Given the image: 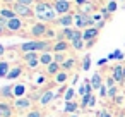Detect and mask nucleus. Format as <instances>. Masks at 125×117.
Segmentation results:
<instances>
[{"label":"nucleus","instance_id":"nucleus-40","mask_svg":"<svg viewBox=\"0 0 125 117\" xmlns=\"http://www.w3.org/2000/svg\"><path fill=\"white\" fill-rule=\"evenodd\" d=\"M96 117H113V112H110V110H99L96 114Z\"/></svg>","mask_w":125,"mask_h":117},{"label":"nucleus","instance_id":"nucleus-55","mask_svg":"<svg viewBox=\"0 0 125 117\" xmlns=\"http://www.w3.org/2000/svg\"><path fill=\"white\" fill-rule=\"evenodd\" d=\"M69 117H79V114H72V115H69Z\"/></svg>","mask_w":125,"mask_h":117},{"label":"nucleus","instance_id":"nucleus-31","mask_svg":"<svg viewBox=\"0 0 125 117\" xmlns=\"http://www.w3.org/2000/svg\"><path fill=\"white\" fill-rule=\"evenodd\" d=\"M22 59H24V62L28 64V62L34 60V59H40V55H38V52H29V53H24V55H22Z\"/></svg>","mask_w":125,"mask_h":117},{"label":"nucleus","instance_id":"nucleus-43","mask_svg":"<svg viewBox=\"0 0 125 117\" xmlns=\"http://www.w3.org/2000/svg\"><path fill=\"white\" fill-rule=\"evenodd\" d=\"M45 81H46V78H45L43 74H40V76L36 78V81H34V84H36V86H41V84H45Z\"/></svg>","mask_w":125,"mask_h":117},{"label":"nucleus","instance_id":"nucleus-50","mask_svg":"<svg viewBox=\"0 0 125 117\" xmlns=\"http://www.w3.org/2000/svg\"><path fill=\"white\" fill-rule=\"evenodd\" d=\"M106 62H108V57H103V59H99V60H98V65H104Z\"/></svg>","mask_w":125,"mask_h":117},{"label":"nucleus","instance_id":"nucleus-53","mask_svg":"<svg viewBox=\"0 0 125 117\" xmlns=\"http://www.w3.org/2000/svg\"><path fill=\"white\" fill-rule=\"evenodd\" d=\"M77 81H79V74H75V76L72 78V84H77Z\"/></svg>","mask_w":125,"mask_h":117},{"label":"nucleus","instance_id":"nucleus-17","mask_svg":"<svg viewBox=\"0 0 125 117\" xmlns=\"http://www.w3.org/2000/svg\"><path fill=\"white\" fill-rule=\"evenodd\" d=\"M52 62H55V59H53V52H45V53H40V64L41 65H50Z\"/></svg>","mask_w":125,"mask_h":117},{"label":"nucleus","instance_id":"nucleus-6","mask_svg":"<svg viewBox=\"0 0 125 117\" xmlns=\"http://www.w3.org/2000/svg\"><path fill=\"white\" fill-rule=\"evenodd\" d=\"M22 53H29V52H40L41 48V41L40 40H31V41H24L19 45Z\"/></svg>","mask_w":125,"mask_h":117},{"label":"nucleus","instance_id":"nucleus-57","mask_svg":"<svg viewBox=\"0 0 125 117\" xmlns=\"http://www.w3.org/2000/svg\"><path fill=\"white\" fill-rule=\"evenodd\" d=\"M0 117H2V112H0Z\"/></svg>","mask_w":125,"mask_h":117},{"label":"nucleus","instance_id":"nucleus-39","mask_svg":"<svg viewBox=\"0 0 125 117\" xmlns=\"http://www.w3.org/2000/svg\"><path fill=\"white\" fill-rule=\"evenodd\" d=\"M104 84H106L108 88H113V86H118V84H116V81H115V79H113L111 76H108V78H106V81H104Z\"/></svg>","mask_w":125,"mask_h":117},{"label":"nucleus","instance_id":"nucleus-19","mask_svg":"<svg viewBox=\"0 0 125 117\" xmlns=\"http://www.w3.org/2000/svg\"><path fill=\"white\" fill-rule=\"evenodd\" d=\"M12 107L9 102H0V112H2V117H12Z\"/></svg>","mask_w":125,"mask_h":117},{"label":"nucleus","instance_id":"nucleus-14","mask_svg":"<svg viewBox=\"0 0 125 117\" xmlns=\"http://www.w3.org/2000/svg\"><path fill=\"white\" fill-rule=\"evenodd\" d=\"M98 35H99V29H96V28H87V29H84V31H82V38H84V41L96 40V38H98Z\"/></svg>","mask_w":125,"mask_h":117},{"label":"nucleus","instance_id":"nucleus-27","mask_svg":"<svg viewBox=\"0 0 125 117\" xmlns=\"http://www.w3.org/2000/svg\"><path fill=\"white\" fill-rule=\"evenodd\" d=\"M77 64V60L74 59V57H69L63 64H62V71H65V72H69V71H72L74 69V65Z\"/></svg>","mask_w":125,"mask_h":117},{"label":"nucleus","instance_id":"nucleus-49","mask_svg":"<svg viewBox=\"0 0 125 117\" xmlns=\"http://www.w3.org/2000/svg\"><path fill=\"white\" fill-rule=\"evenodd\" d=\"M0 2H2V4H5V5H12V4H16V0H0Z\"/></svg>","mask_w":125,"mask_h":117},{"label":"nucleus","instance_id":"nucleus-35","mask_svg":"<svg viewBox=\"0 0 125 117\" xmlns=\"http://www.w3.org/2000/svg\"><path fill=\"white\" fill-rule=\"evenodd\" d=\"M36 0H16V4H21V5H26V7H34Z\"/></svg>","mask_w":125,"mask_h":117},{"label":"nucleus","instance_id":"nucleus-28","mask_svg":"<svg viewBox=\"0 0 125 117\" xmlns=\"http://www.w3.org/2000/svg\"><path fill=\"white\" fill-rule=\"evenodd\" d=\"M53 79H55V84H58V86H60V84L67 83V79H69V72H65V71H60V72H58V74H57Z\"/></svg>","mask_w":125,"mask_h":117},{"label":"nucleus","instance_id":"nucleus-21","mask_svg":"<svg viewBox=\"0 0 125 117\" xmlns=\"http://www.w3.org/2000/svg\"><path fill=\"white\" fill-rule=\"evenodd\" d=\"M77 110H79V103H77V102H67L65 107H63V112H67L69 115L77 114Z\"/></svg>","mask_w":125,"mask_h":117},{"label":"nucleus","instance_id":"nucleus-2","mask_svg":"<svg viewBox=\"0 0 125 117\" xmlns=\"http://www.w3.org/2000/svg\"><path fill=\"white\" fill-rule=\"evenodd\" d=\"M74 19H75V23H74L75 29H81V31H84V29L91 28V21H89V16H87V14H82V12L79 11V12H75Z\"/></svg>","mask_w":125,"mask_h":117},{"label":"nucleus","instance_id":"nucleus-32","mask_svg":"<svg viewBox=\"0 0 125 117\" xmlns=\"http://www.w3.org/2000/svg\"><path fill=\"white\" fill-rule=\"evenodd\" d=\"M53 59H55V62H57V64H60V65H62L69 57H67V53H53Z\"/></svg>","mask_w":125,"mask_h":117},{"label":"nucleus","instance_id":"nucleus-1","mask_svg":"<svg viewBox=\"0 0 125 117\" xmlns=\"http://www.w3.org/2000/svg\"><path fill=\"white\" fill-rule=\"evenodd\" d=\"M52 9H53V4L46 2V0H40V2H36V5L33 7V11H34V17L38 19V23H43L45 16H46Z\"/></svg>","mask_w":125,"mask_h":117},{"label":"nucleus","instance_id":"nucleus-3","mask_svg":"<svg viewBox=\"0 0 125 117\" xmlns=\"http://www.w3.org/2000/svg\"><path fill=\"white\" fill-rule=\"evenodd\" d=\"M10 9L17 14V17H22V19H29L34 16V11L31 7H26V5H21V4H12Z\"/></svg>","mask_w":125,"mask_h":117},{"label":"nucleus","instance_id":"nucleus-38","mask_svg":"<svg viewBox=\"0 0 125 117\" xmlns=\"http://www.w3.org/2000/svg\"><path fill=\"white\" fill-rule=\"evenodd\" d=\"M26 117H43V114L38 110V108H33V110H29L28 112V115Z\"/></svg>","mask_w":125,"mask_h":117},{"label":"nucleus","instance_id":"nucleus-5","mask_svg":"<svg viewBox=\"0 0 125 117\" xmlns=\"http://www.w3.org/2000/svg\"><path fill=\"white\" fill-rule=\"evenodd\" d=\"M53 7H55V11L58 12V16H65V14H70V11H72V2H70V0H55V2H53Z\"/></svg>","mask_w":125,"mask_h":117},{"label":"nucleus","instance_id":"nucleus-37","mask_svg":"<svg viewBox=\"0 0 125 117\" xmlns=\"http://www.w3.org/2000/svg\"><path fill=\"white\" fill-rule=\"evenodd\" d=\"M38 65H41V64H40V59H34V60H31V62H28V64H26V67H28V69H36Z\"/></svg>","mask_w":125,"mask_h":117},{"label":"nucleus","instance_id":"nucleus-9","mask_svg":"<svg viewBox=\"0 0 125 117\" xmlns=\"http://www.w3.org/2000/svg\"><path fill=\"white\" fill-rule=\"evenodd\" d=\"M57 96H58V91H55V90H46V91L41 95V98H40L38 103H40L41 107H46V105H50Z\"/></svg>","mask_w":125,"mask_h":117},{"label":"nucleus","instance_id":"nucleus-48","mask_svg":"<svg viewBox=\"0 0 125 117\" xmlns=\"http://www.w3.org/2000/svg\"><path fill=\"white\" fill-rule=\"evenodd\" d=\"M104 24H106V21L103 19V21H99V23H96V24H94V28H96V29H101V28H103Z\"/></svg>","mask_w":125,"mask_h":117},{"label":"nucleus","instance_id":"nucleus-18","mask_svg":"<svg viewBox=\"0 0 125 117\" xmlns=\"http://www.w3.org/2000/svg\"><path fill=\"white\" fill-rule=\"evenodd\" d=\"M0 96L2 98H14V84H5L0 88Z\"/></svg>","mask_w":125,"mask_h":117},{"label":"nucleus","instance_id":"nucleus-11","mask_svg":"<svg viewBox=\"0 0 125 117\" xmlns=\"http://www.w3.org/2000/svg\"><path fill=\"white\" fill-rule=\"evenodd\" d=\"M22 26H24L22 19H21V17H14V19H10V21H9L7 29H9L10 33H17V31H21V29H22Z\"/></svg>","mask_w":125,"mask_h":117},{"label":"nucleus","instance_id":"nucleus-44","mask_svg":"<svg viewBox=\"0 0 125 117\" xmlns=\"http://www.w3.org/2000/svg\"><path fill=\"white\" fill-rule=\"evenodd\" d=\"M99 14L103 16V19H108V17H110V12H108L106 7H101V9H99Z\"/></svg>","mask_w":125,"mask_h":117},{"label":"nucleus","instance_id":"nucleus-52","mask_svg":"<svg viewBox=\"0 0 125 117\" xmlns=\"http://www.w3.org/2000/svg\"><path fill=\"white\" fill-rule=\"evenodd\" d=\"M4 53H5V47L0 43V57H4Z\"/></svg>","mask_w":125,"mask_h":117},{"label":"nucleus","instance_id":"nucleus-23","mask_svg":"<svg viewBox=\"0 0 125 117\" xmlns=\"http://www.w3.org/2000/svg\"><path fill=\"white\" fill-rule=\"evenodd\" d=\"M0 16H2V17H5V19H14V17H17V14L10 9V7H2V9H0Z\"/></svg>","mask_w":125,"mask_h":117},{"label":"nucleus","instance_id":"nucleus-47","mask_svg":"<svg viewBox=\"0 0 125 117\" xmlns=\"http://www.w3.org/2000/svg\"><path fill=\"white\" fill-rule=\"evenodd\" d=\"M75 4H77V7L81 9V7H84L86 4H89V2H87V0H75Z\"/></svg>","mask_w":125,"mask_h":117},{"label":"nucleus","instance_id":"nucleus-54","mask_svg":"<svg viewBox=\"0 0 125 117\" xmlns=\"http://www.w3.org/2000/svg\"><path fill=\"white\" fill-rule=\"evenodd\" d=\"M116 117H125V112H122V114H118Z\"/></svg>","mask_w":125,"mask_h":117},{"label":"nucleus","instance_id":"nucleus-45","mask_svg":"<svg viewBox=\"0 0 125 117\" xmlns=\"http://www.w3.org/2000/svg\"><path fill=\"white\" fill-rule=\"evenodd\" d=\"M122 103H123V95H118V96L115 98V105H116V107H120Z\"/></svg>","mask_w":125,"mask_h":117},{"label":"nucleus","instance_id":"nucleus-15","mask_svg":"<svg viewBox=\"0 0 125 117\" xmlns=\"http://www.w3.org/2000/svg\"><path fill=\"white\" fill-rule=\"evenodd\" d=\"M89 93H93V86H91L89 81H84L82 84H79V88H77V95H79L81 98L86 96V95H89Z\"/></svg>","mask_w":125,"mask_h":117},{"label":"nucleus","instance_id":"nucleus-36","mask_svg":"<svg viewBox=\"0 0 125 117\" xmlns=\"http://www.w3.org/2000/svg\"><path fill=\"white\" fill-rule=\"evenodd\" d=\"M106 9H108V12H110V14H113V12H116L118 4H116V2H108V4H106Z\"/></svg>","mask_w":125,"mask_h":117},{"label":"nucleus","instance_id":"nucleus-34","mask_svg":"<svg viewBox=\"0 0 125 117\" xmlns=\"http://www.w3.org/2000/svg\"><path fill=\"white\" fill-rule=\"evenodd\" d=\"M91 98H93V93H89V95H86V96H82V98H81V108H86V107L89 105V102H91Z\"/></svg>","mask_w":125,"mask_h":117},{"label":"nucleus","instance_id":"nucleus-7","mask_svg":"<svg viewBox=\"0 0 125 117\" xmlns=\"http://www.w3.org/2000/svg\"><path fill=\"white\" fill-rule=\"evenodd\" d=\"M111 78L116 81V84H123V83H125V65L116 64V65L111 69Z\"/></svg>","mask_w":125,"mask_h":117},{"label":"nucleus","instance_id":"nucleus-4","mask_svg":"<svg viewBox=\"0 0 125 117\" xmlns=\"http://www.w3.org/2000/svg\"><path fill=\"white\" fill-rule=\"evenodd\" d=\"M46 31H48V26H46V23H34L33 26H31V29H29V35L34 38V40H40V38H43L45 35H46Z\"/></svg>","mask_w":125,"mask_h":117},{"label":"nucleus","instance_id":"nucleus-12","mask_svg":"<svg viewBox=\"0 0 125 117\" xmlns=\"http://www.w3.org/2000/svg\"><path fill=\"white\" fill-rule=\"evenodd\" d=\"M69 48H70V43L67 40H60L53 43V53H67Z\"/></svg>","mask_w":125,"mask_h":117},{"label":"nucleus","instance_id":"nucleus-51","mask_svg":"<svg viewBox=\"0 0 125 117\" xmlns=\"http://www.w3.org/2000/svg\"><path fill=\"white\" fill-rule=\"evenodd\" d=\"M94 43H96V40H89V41H86V48H91Z\"/></svg>","mask_w":125,"mask_h":117},{"label":"nucleus","instance_id":"nucleus-13","mask_svg":"<svg viewBox=\"0 0 125 117\" xmlns=\"http://www.w3.org/2000/svg\"><path fill=\"white\" fill-rule=\"evenodd\" d=\"M89 83H91V86H93V90H98L99 91V88L104 84V81H103V78H101V72L99 71H96L93 76H91V79H89Z\"/></svg>","mask_w":125,"mask_h":117},{"label":"nucleus","instance_id":"nucleus-29","mask_svg":"<svg viewBox=\"0 0 125 117\" xmlns=\"http://www.w3.org/2000/svg\"><path fill=\"white\" fill-rule=\"evenodd\" d=\"M75 93H77V90H74V86H69V88L65 90V93H63V100H65V103H67V102H74Z\"/></svg>","mask_w":125,"mask_h":117},{"label":"nucleus","instance_id":"nucleus-26","mask_svg":"<svg viewBox=\"0 0 125 117\" xmlns=\"http://www.w3.org/2000/svg\"><path fill=\"white\" fill-rule=\"evenodd\" d=\"M10 69L12 67H10V64L7 60H0V78H7V74H9Z\"/></svg>","mask_w":125,"mask_h":117},{"label":"nucleus","instance_id":"nucleus-56","mask_svg":"<svg viewBox=\"0 0 125 117\" xmlns=\"http://www.w3.org/2000/svg\"><path fill=\"white\" fill-rule=\"evenodd\" d=\"M108 2H116V0H108Z\"/></svg>","mask_w":125,"mask_h":117},{"label":"nucleus","instance_id":"nucleus-16","mask_svg":"<svg viewBox=\"0 0 125 117\" xmlns=\"http://www.w3.org/2000/svg\"><path fill=\"white\" fill-rule=\"evenodd\" d=\"M22 71H24V67H22V65H14V67L9 71V74H7V78H5V79H9V81L17 79L19 76H22Z\"/></svg>","mask_w":125,"mask_h":117},{"label":"nucleus","instance_id":"nucleus-58","mask_svg":"<svg viewBox=\"0 0 125 117\" xmlns=\"http://www.w3.org/2000/svg\"><path fill=\"white\" fill-rule=\"evenodd\" d=\"M53 2H55V0H53Z\"/></svg>","mask_w":125,"mask_h":117},{"label":"nucleus","instance_id":"nucleus-46","mask_svg":"<svg viewBox=\"0 0 125 117\" xmlns=\"http://www.w3.org/2000/svg\"><path fill=\"white\" fill-rule=\"evenodd\" d=\"M96 107V96L93 95V98H91V102H89V105H87V108H94Z\"/></svg>","mask_w":125,"mask_h":117},{"label":"nucleus","instance_id":"nucleus-30","mask_svg":"<svg viewBox=\"0 0 125 117\" xmlns=\"http://www.w3.org/2000/svg\"><path fill=\"white\" fill-rule=\"evenodd\" d=\"M81 69H82L84 72L91 69V55H89V53L82 57V62H81Z\"/></svg>","mask_w":125,"mask_h":117},{"label":"nucleus","instance_id":"nucleus-8","mask_svg":"<svg viewBox=\"0 0 125 117\" xmlns=\"http://www.w3.org/2000/svg\"><path fill=\"white\" fill-rule=\"evenodd\" d=\"M14 108L16 110H28V108H31V105H33V98L31 96H22V98H16L14 100Z\"/></svg>","mask_w":125,"mask_h":117},{"label":"nucleus","instance_id":"nucleus-41","mask_svg":"<svg viewBox=\"0 0 125 117\" xmlns=\"http://www.w3.org/2000/svg\"><path fill=\"white\" fill-rule=\"evenodd\" d=\"M55 36H57V31H55V29H50V28H48V31H46L45 38H46V40H53Z\"/></svg>","mask_w":125,"mask_h":117},{"label":"nucleus","instance_id":"nucleus-20","mask_svg":"<svg viewBox=\"0 0 125 117\" xmlns=\"http://www.w3.org/2000/svg\"><path fill=\"white\" fill-rule=\"evenodd\" d=\"M22 96H26V84L24 83L14 84V98H22Z\"/></svg>","mask_w":125,"mask_h":117},{"label":"nucleus","instance_id":"nucleus-25","mask_svg":"<svg viewBox=\"0 0 125 117\" xmlns=\"http://www.w3.org/2000/svg\"><path fill=\"white\" fill-rule=\"evenodd\" d=\"M60 71H62V65H60V64H57V62H52V64L46 67V72H48L50 76H53V78H55Z\"/></svg>","mask_w":125,"mask_h":117},{"label":"nucleus","instance_id":"nucleus-10","mask_svg":"<svg viewBox=\"0 0 125 117\" xmlns=\"http://www.w3.org/2000/svg\"><path fill=\"white\" fill-rule=\"evenodd\" d=\"M74 16H75L74 12L65 14V16H60V17H58V21H57V24H58V26H62V29H65V28H72V26H74V23H75Z\"/></svg>","mask_w":125,"mask_h":117},{"label":"nucleus","instance_id":"nucleus-22","mask_svg":"<svg viewBox=\"0 0 125 117\" xmlns=\"http://www.w3.org/2000/svg\"><path fill=\"white\" fill-rule=\"evenodd\" d=\"M70 48H74L75 52H82V50L86 48V41H84V38H79V40L70 41Z\"/></svg>","mask_w":125,"mask_h":117},{"label":"nucleus","instance_id":"nucleus-33","mask_svg":"<svg viewBox=\"0 0 125 117\" xmlns=\"http://www.w3.org/2000/svg\"><path fill=\"white\" fill-rule=\"evenodd\" d=\"M116 96H118V86L108 88V96H106V98H110V100H115Z\"/></svg>","mask_w":125,"mask_h":117},{"label":"nucleus","instance_id":"nucleus-42","mask_svg":"<svg viewBox=\"0 0 125 117\" xmlns=\"http://www.w3.org/2000/svg\"><path fill=\"white\" fill-rule=\"evenodd\" d=\"M99 96H101V98H106V96H108V86H106V84H103V86L99 88Z\"/></svg>","mask_w":125,"mask_h":117},{"label":"nucleus","instance_id":"nucleus-24","mask_svg":"<svg viewBox=\"0 0 125 117\" xmlns=\"http://www.w3.org/2000/svg\"><path fill=\"white\" fill-rule=\"evenodd\" d=\"M106 57H108V60H123V59H125V53H123L120 48H116V50H113L111 53H108Z\"/></svg>","mask_w":125,"mask_h":117}]
</instances>
